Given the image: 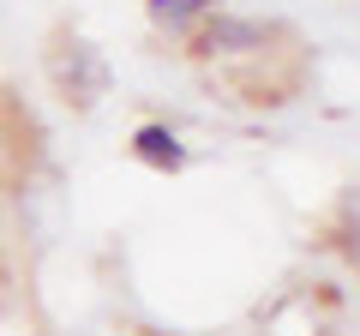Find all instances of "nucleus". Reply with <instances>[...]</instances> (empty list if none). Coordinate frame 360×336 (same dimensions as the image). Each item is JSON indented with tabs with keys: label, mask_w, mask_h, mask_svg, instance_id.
<instances>
[{
	"label": "nucleus",
	"mask_w": 360,
	"mask_h": 336,
	"mask_svg": "<svg viewBox=\"0 0 360 336\" xmlns=\"http://www.w3.org/2000/svg\"><path fill=\"white\" fill-rule=\"evenodd\" d=\"M132 156H139L144 168H156V174H180V168L193 162V150L180 144V132H168L162 120H150V127L132 132Z\"/></svg>",
	"instance_id": "obj_2"
},
{
	"label": "nucleus",
	"mask_w": 360,
	"mask_h": 336,
	"mask_svg": "<svg viewBox=\"0 0 360 336\" xmlns=\"http://www.w3.org/2000/svg\"><path fill=\"white\" fill-rule=\"evenodd\" d=\"M264 37H270V30L258 25V18L217 13L205 25V37H198V54H205V60H217V54H252V49H264Z\"/></svg>",
	"instance_id": "obj_1"
},
{
	"label": "nucleus",
	"mask_w": 360,
	"mask_h": 336,
	"mask_svg": "<svg viewBox=\"0 0 360 336\" xmlns=\"http://www.w3.org/2000/svg\"><path fill=\"white\" fill-rule=\"evenodd\" d=\"M66 78V91H72V103H96V96L108 91V66L96 60V49H84V42H72V72Z\"/></svg>",
	"instance_id": "obj_3"
},
{
	"label": "nucleus",
	"mask_w": 360,
	"mask_h": 336,
	"mask_svg": "<svg viewBox=\"0 0 360 336\" xmlns=\"http://www.w3.org/2000/svg\"><path fill=\"white\" fill-rule=\"evenodd\" d=\"M144 13H150V25L156 30H193L198 18H210L217 13V0H144Z\"/></svg>",
	"instance_id": "obj_4"
}]
</instances>
